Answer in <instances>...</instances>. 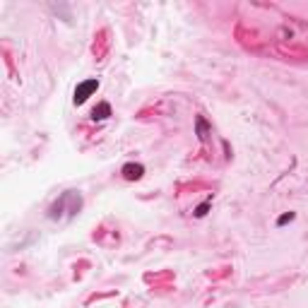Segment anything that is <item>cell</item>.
<instances>
[{"label":"cell","mask_w":308,"mask_h":308,"mask_svg":"<svg viewBox=\"0 0 308 308\" xmlns=\"http://www.w3.org/2000/svg\"><path fill=\"white\" fill-rule=\"evenodd\" d=\"M207 210H210V202H202V205L195 210V217H205V214H207Z\"/></svg>","instance_id":"6"},{"label":"cell","mask_w":308,"mask_h":308,"mask_svg":"<svg viewBox=\"0 0 308 308\" xmlns=\"http://www.w3.org/2000/svg\"><path fill=\"white\" fill-rule=\"evenodd\" d=\"M97 89H99V80H84V82H80V84L75 87V97H72L75 106H82Z\"/></svg>","instance_id":"1"},{"label":"cell","mask_w":308,"mask_h":308,"mask_svg":"<svg viewBox=\"0 0 308 308\" xmlns=\"http://www.w3.org/2000/svg\"><path fill=\"white\" fill-rule=\"evenodd\" d=\"M145 174V166L142 164H125L123 166V178L125 181H140Z\"/></svg>","instance_id":"2"},{"label":"cell","mask_w":308,"mask_h":308,"mask_svg":"<svg viewBox=\"0 0 308 308\" xmlns=\"http://www.w3.org/2000/svg\"><path fill=\"white\" fill-rule=\"evenodd\" d=\"M109 116H111V106H109L106 101H101V104L92 111V118H94V121H106Z\"/></svg>","instance_id":"3"},{"label":"cell","mask_w":308,"mask_h":308,"mask_svg":"<svg viewBox=\"0 0 308 308\" xmlns=\"http://www.w3.org/2000/svg\"><path fill=\"white\" fill-rule=\"evenodd\" d=\"M195 125H197V137L205 142V140H207V123H205V118L197 116V118H195Z\"/></svg>","instance_id":"4"},{"label":"cell","mask_w":308,"mask_h":308,"mask_svg":"<svg viewBox=\"0 0 308 308\" xmlns=\"http://www.w3.org/2000/svg\"><path fill=\"white\" fill-rule=\"evenodd\" d=\"M294 217H296L294 212H287V214H282V217L277 219V227H284L287 222H294Z\"/></svg>","instance_id":"5"}]
</instances>
